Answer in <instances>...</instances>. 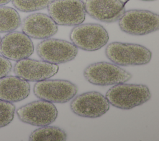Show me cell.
<instances>
[{
  "instance_id": "cell-1",
  "label": "cell",
  "mask_w": 159,
  "mask_h": 141,
  "mask_svg": "<svg viewBox=\"0 0 159 141\" xmlns=\"http://www.w3.org/2000/svg\"><path fill=\"white\" fill-rule=\"evenodd\" d=\"M151 93L142 84H117L108 89L106 98L112 106L121 109H131L147 102Z\"/></svg>"
},
{
  "instance_id": "cell-2",
  "label": "cell",
  "mask_w": 159,
  "mask_h": 141,
  "mask_svg": "<svg viewBox=\"0 0 159 141\" xmlns=\"http://www.w3.org/2000/svg\"><path fill=\"white\" fill-rule=\"evenodd\" d=\"M107 58L120 66H136L148 63L152 58V52L147 47L136 43L114 42L106 48Z\"/></svg>"
},
{
  "instance_id": "cell-3",
  "label": "cell",
  "mask_w": 159,
  "mask_h": 141,
  "mask_svg": "<svg viewBox=\"0 0 159 141\" xmlns=\"http://www.w3.org/2000/svg\"><path fill=\"white\" fill-rule=\"evenodd\" d=\"M122 31L133 35H144L159 28V16L152 11L130 9L125 11L118 20Z\"/></svg>"
},
{
  "instance_id": "cell-4",
  "label": "cell",
  "mask_w": 159,
  "mask_h": 141,
  "mask_svg": "<svg viewBox=\"0 0 159 141\" xmlns=\"http://www.w3.org/2000/svg\"><path fill=\"white\" fill-rule=\"evenodd\" d=\"M70 39L77 48L93 52L106 45L109 37L107 31L102 25L86 23L73 27L70 32Z\"/></svg>"
},
{
  "instance_id": "cell-5",
  "label": "cell",
  "mask_w": 159,
  "mask_h": 141,
  "mask_svg": "<svg viewBox=\"0 0 159 141\" xmlns=\"http://www.w3.org/2000/svg\"><path fill=\"white\" fill-rule=\"evenodd\" d=\"M84 78L98 86H107L124 83L132 78V75L119 66L100 61L89 65L83 71Z\"/></svg>"
},
{
  "instance_id": "cell-6",
  "label": "cell",
  "mask_w": 159,
  "mask_h": 141,
  "mask_svg": "<svg viewBox=\"0 0 159 141\" xmlns=\"http://www.w3.org/2000/svg\"><path fill=\"white\" fill-rule=\"evenodd\" d=\"M47 9L57 25L76 26L82 24L86 17L84 3L81 0H53Z\"/></svg>"
},
{
  "instance_id": "cell-7",
  "label": "cell",
  "mask_w": 159,
  "mask_h": 141,
  "mask_svg": "<svg viewBox=\"0 0 159 141\" xmlns=\"http://www.w3.org/2000/svg\"><path fill=\"white\" fill-rule=\"evenodd\" d=\"M34 93L40 99L54 103H65L73 98L78 88L72 82L65 80H45L37 81Z\"/></svg>"
},
{
  "instance_id": "cell-8",
  "label": "cell",
  "mask_w": 159,
  "mask_h": 141,
  "mask_svg": "<svg viewBox=\"0 0 159 141\" xmlns=\"http://www.w3.org/2000/svg\"><path fill=\"white\" fill-rule=\"evenodd\" d=\"M39 57L43 60L53 64L65 63L75 59L78 48L68 41L58 39H46L36 47Z\"/></svg>"
},
{
  "instance_id": "cell-9",
  "label": "cell",
  "mask_w": 159,
  "mask_h": 141,
  "mask_svg": "<svg viewBox=\"0 0 159 141\" xmlns=\"http://www.w3.org/2000/svg\"><path fill=\"white\" fill-rule=\"evenodd\" d=\"M17 115L24 123L42 127L48 125L56 120L58 111L52 102L40 99L19 107Z\"/></svg>"
},
{
  "instance_id": "cell-10",
  "label": "cell",
  "mask_w": 159,
  "mask_h": 141,
  "mask_svg": "<svg viewBox=\"0 0 159 141\" xmlns=\"http://www.w3.org/2000/svg\"><path fill=\"white\" fill-rule=\"evenodd\" d=\"M110 104L106 98L97 91L82 93L75 97L70 103L71 111L81 117L96 118L106 114Z\"/></svg>"
},
{
  "instance_id": "cell-11",
  "label": "cell",
  "mask_w": 159,
  "mask_h": 141,
  "mask_svg": "<svg viewBox=\"0 0 159 141\" xmlns=\"http://www.w3.org/2000/svg\"><path fill=\"white\" fill-rule=\"evenodd\" d=\"M34 51L32 40L24 32H10L1 40L0 53L8 60L18 61L28 58Z\"/></svg>"
},
{
  "instance_id": "cell-12",
  "label": "cell",
  "mask_w": 159,
  "mask_h": 141,
  "mask_svg": "<svg viewBox=\"0 0 159 141\" xmlns=\"http://www.w3.org/2000/svg\"><path fill=\"white\" fill-rule=\"evenodd\" d=\"M58 71L57 64L30 58L17 61L14 67L15 75L27 81H39L53 76Z\"/></svg>"
},
{
  "instance_id": "cell-13",
  "label": "cell",
  "mask_w": 159,
  "mask_h": 141,
  "mask_svg": "<svg viewBox=\"0 0 159 141\" xmlns=\"http://www.w3.org/2000/svg\"><path fill=\"white\" fill-rule=\"evenodd\" d=\"M129 0H86V13L93 19L107 23L118 20L125 12Z\"/></svg>"
},
{
  "instance_id": "cell-14",
  "label": "cell",
  "mask_w": 159,
  "mask_h": 141,
  "mask_svg": "<svg viewBox=\"0 0 159 141\" xmlns=\"http://www.w3.org/2000/svg\"><path fill=\"white\" fill-rule=\"evenodd\" d=\"M22 30L30 38L46 39L57 32L58 25L49 16L43 13H34L23 20Z\"/></svg>"
},
{
  "instance_id": "cell-15",
  "label": "cell",
  "mask_w": 159,
  "mask_h": 141,
  "mask_svg": "<svg viewBox=\"0 0 159 141\" xmlns=\"http://www.w3.org/2000/svg\"><path fill=\"white\" fill-rule=\"evenodd\" d=\"M29 83L17 76H6L0 78V99L15 102L25 99L30 94Z\"/></svg>"
},
{
  "instance_id": "cell-16",
  "label": "cell",
  "mask_w": 159,
  "mask_h": 141,
  "mask_svg": "<svg viewBox=\"0 0 159 141\" xmlns=\"http://www.w3.org/2000/svg\"><path fill=\"white\" fill-rule=\"evenodd\" d=\"M67 135L66 132L55 126H42L34 130L29 135L30 141H64Z\"/></svg>"
},
{
  "instance_id": "cell-17",
  "label": "cell",
  "mask_w": 159,
  "mask_h": 141,
  "mask_svg": "<svg viewBox=\"0 0 159 141\" xmlns=\"http://www.w3.org/2000/svg\"><path fill=\"white\" fill-rule=\"evenodd\" d=\"M20 24V17L16 9L0 6V33L14 31Z\"/></svg>"
},
{
  "instance_id": "cell-18",
  "label": "cell",
  "mask_w": 159,
  "mask_h": 141,
  "mask_svg": "<svg viewBox=\"0 0 159 141\" xmlns=\"http://www.w3.org/2000/svg\"><path fill=\"white\" fill-rule=\"evenodd\" d=\"M16 9L25 12L43 9L53 0H11Z\"/></svg>"
},
{
  "instance_id": "cell-19",
  "label": "cell",
  "mask_w": 159,
  "mask_h": 141,
  "mask_svg": "<svg viewBox=\"0 0 159 141\" xmlns=\"http://www.w3.org/2000/svg\"><path fill=\"white\" fill-rule=\"evenodd\" d=\"M16 107L10 102L0 99V128L10 124L14 119Z\"/></svg>"
},
{
  "instance_id": "cell-20",
  "label": "cell",
  "mask_w": 159,
  "mask_h": 141,
  "mask_svg": "<svg viewBox=\"0 0 159 141\" xmlns=\"http://www.w3.org/2000/svg\"><path fill=\"white\" fill-rule=\"evenodd\" d=\"M11 68L12 64L10 61L2 55H0V78L7 76Z\"/></svg>"
},
{
  "instance_id": "cell-21",
  "label": "cell",
  "mask_w": 159,
  "mask_h": 141,
  "mask_svg": "<svg viewBox=\"0 0 159 141\" xmlns=\"http://www.w3.org/2000/svg\"><path fill=\"white\" fill-rule=\"evenodd\" d=\"M11 0H0V6L5 5L7 3H9Z\"/></svg>"
},
{
  "instance_id": "cell-22",
  "label": "cell",
  "mask_w": 159,
  "mask_h": 141,
  "mask_svg": "<svg viewBox=\"0 0 159 141\" xmlns=\"http://www.w3.org/2000/svg\"><path fill=\"white\" fill-rule=\"evenodd\" d=\"M142 1H155V0H142Z\"/></svg>"
},
{
  "instance_id": "cell-23",
  "label": "cell",
  "mask_w": 159,
  "mask_h": 141,
  "mask_svg": "<svg viewBox=\"0 0 159 141\" xmlns=\"http://www.w3.org/2000/svg\"><path fill=\"white\" fill-rule=\"evenodd\" d=\"M1 37H0V43H1Z\"/></svg>"
}]
</instances>
